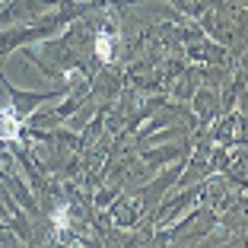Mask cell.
Returning a JSON list of instances; mask_svg holds the SVG:
<instances>
[{"instance_id": "cell-2", "label": "cell", "mask_w": 248, "mask_h": 248, "mask_svg": "<svg viewBox=\"0 0 248 248\" xmlns=\"http://www.w3.org/2000/svg\"><path fill=\"white\" fill-rule=\"evenodd\" d=\"M51 219H54V226H58V229H67V226H70V210H67L64 204H58L54 213H51Z\"/></svg>"}, {"instance_id": "cell-1", "label": "cell", "mask_w": 248, "mask_h": 248, "mask_svg": "<svg viewBox=\"0 0 248 248\" xmlns=\"http://www.w3.org/2000/svg\"><path fill=\"white\" fill-rule=\"evenodd\" d=\"M0 137H7V140H16V137H19V121H16L13 108H3V111H0Z\"/></svg>"}, {"instance_id": "cell-3", "label": "cell", "mask_w": 248, "mask_h": 248, "mask_svg": "<svg viewBox=\"0 0 248 248\" xmlns=\"http://www.w3.org/2000/svg\"><path fill=\"white\" fill-rule=\"evenodd\" d=\"M95 54H99L102 61H111V42H108V35L95 38Z\"/></svg>"}]
</instances>
